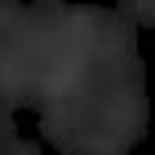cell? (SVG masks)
<instances>
[{
  "label": "cell",
  "instance_id": "obj_1",
  "mask_svg": "<svg viewBox=\"0 0 155 155\" xmlns=\"http://www.w3.org/2000/svg\"><path fill=\"white\" fill-rule=\"evenodd\" d=\"M130 10H132L136 21H142L149 27H155V4L153 2H132L130 4Z\"/></svg>",
  "mask_w": 155,
  "mask_h": 155
}]
</instances>
